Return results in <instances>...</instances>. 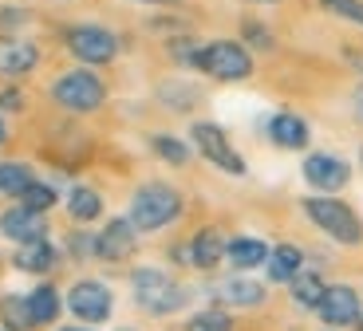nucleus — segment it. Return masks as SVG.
<instances>
[{"label":"nucleus","instance_id":"obj_7","mask_svg":"<svg viewBox=\"0 0 363 331\" xmlns=\"http://www.w3.org/2000/svg\"><path fill=\"white\" fill-rule=\"evenodd\" d=\"M194 142H198V150L206 154L213 166H221L225 174H245V162L233 154V146H229V138L221 135L213 123H194Z\"/></svg>","mask_w":363,"mask_h":331},{"label":"nucleus","instance_id":"obj_27","mask_svg":"<svg viewBox=\"0 0 363 331\" xmlns=\"http://www.w3.org/2000/svg\"><path fill=\"white\" fill-rule=\"evenodd\" d=\"M190 331H233V327H229V315L201 312V315H194V320H190Z\"/></svg>","mask_w":363,"mask_h":331},{"label":"nucleus","instance_id":"obj_11","mask_svg":"<svg viewBox=\"0 0 363 331\" xmlns=\"http://www.w3.org/2000/svg\"><path fill=\"white\" fill-rule=\"evenodd\" d=\"M40 63V47L28 40L4 36L0 40V75H28Z\"/></svg>","mask_w":363,"mask_h":331},{"label":"nucleus","instance_id":"obj_4","mask_svg":"<svg viewBox=\"0 0 363 331\" xmlns=\"http://www.w3.org/2000/svg\"><path fill=\"white\" fill-rule=\"evenodd\" d=\"M304 209H308L312 221H316L324 233H332L336 241L359 245L363 225H359V217H355L352 209L344 206V201H332V197H312V201H304Z\"/></svg>","mask_w":363,"mask_h":331},{"label":"nucleus","instance_id":"obj_32","mask_svg":"<svg viewBox=\"0 0 363 331\" xmlns=\"http://www.w3.org/2000/svg\"><path fill=\"white\" fill-rule=\"evenodd\" d=\"M359 115H363V91H359Z\"/></svg>","mask_w":363,"mask_h":331},{"label":"nucleus","instance_id":"obj_10","mask_svg":"<svg viewBox=\"0 0 363 331\" xmlns=\"http://www.w3.org/2000/svg\"><path fill=\"white\" fill-rule=\"evenodd\" d=\"M316 312L324 315L328 323H355L359 320V296L352 292V288H324V296H320Z\"/></svg>","mask_w":363,"mask_h":331},{"label":"nucleus","instance_id":"obj_2","mask_svg":"<svg viewBox=\"0 0 363 331\" xmlns=\"http://www.w3.org/2000/svg\"><path fill=\"white\" fill-rule=\"evenodd\" d=\"M135 300H138V304H143L150 315H166V312H174V308H182L186 292H182V288L174 284L166 272H158V269H138V272H135Z\"/></svg>","mask_w":363,"mask_h":331},{"label":"nucleus","instance_id":"obj_18","mask_svg":"<svg viewBox=\"0 0 363 331\" xmlns=\"http://www.w3.org/2000/svg\"><path fill=\"white\" fill-rule=\"evenodd\" d=\"M218 296L225 304H237V308H257L264 300V288L253 284V280H229V284H221Z\"/></svg>","mask_w":363,"mask_h":331},{"label":"nucleus","instance_id":"obj_26","mask_svg":"<svg viewBox=\"0 0 363 331\" xmlns=\"http://www.w3.org/2000/svg\"><path fill=\"white\" fill-rule=\"evenodd\" d=\"M155 150L162 154L166 162H174V166H182V162L190 158V150H186V146H182L178 138H166V135H158V138H155Z\"/></svg>","mask_w":363,"mask_h":331},{"label":"nucleus","instance_id":"obj_30","mask_svg":"<svg viewBox=\"0 0 363 331\" xmlns=\"http://www.w3.org/2000/svg\"><path fill=\"white\" fill-rule=\"evenodd\" d=\"M143 4H174V0H143Z\"/></svg>","mask_w":363,"mask_h":331},{"label":"nucleus","instance_id":"obj_5","mask_svg":"<svg viewBox=\"0 0 363 331\" xmlns=\"http://www.w3.org/2000/svg\"><path fill=\"white\" fill-rule=\"evenodd\" d=\"M103 95L107 91L91 72H67L52 83V99L67 111H95L103 103Z\"/></svg>","mask_w":363,"mask_h":331},{"label":"nucleus","instance_id":"obj_15","mask_svg":"<svg viewBox=\"0 0 363 331\" xmlns=\"http://www.w3.org/2000/svg\"><path fill=\"white\" fill-rule=\"evenodd\" d=\"M55 264V249L44 241V237H36V241H24L16 249V269L20 272H48Z\"/></svg>","mask_w":363,"mask_h":331},{"label":"nucleus","instance_id":"obj_8","mask_svg":"<svg viewBox=\"0 0 363 331\" xmlns=\"http://www.w3.org/2000/svg\"><path fill=\"white\" fill-rule=\"evenodd\" d=\"M67 308L87 323H103L111 315V292L103 284H95V280H83V284H75L67 292Z\"/></svg>","mask_w":363,"mask_h":331},{"label":"nucleus","instance_id":"obj_6","mask_svg":"<svg viewBox=\"0 0 363 331\" xmlns=\"http://www.w3.org/2000/svg\"><path fill=\"white\" fill-rule=\"evenodd\" d=\"M67 52L83 63H107L115 60L118 52V40L111 36L107 28H95V24H79V28H67Z\"/></svg>","mask_w":363,"mask_h":331},{"label":"nucleus","instance_id":"obj_31","mask_svg":"<svg viewBox=\"0 0 363 331\" xmlns=\"http://www.w3.org/2000/svg\"><path fill=\"white\" fill-rule=\"evenodd\" d=\"M253 4H277V0H253Z\"/></svg>","mask_w":363,"mask_h":331},{"label":"nucleus","instance_id":"obj_34","mask_svg":"<svg viewBox=\"0 0 363 331\" xmlns=\"http://www.w3.org/2000/svg\"><path fill=\"white\" fill-rule=\"evenodd\" d=\"M359 331H363V315H359Z\"/></svg>","mask_w":363,"mask_h":331},{"label":"nucleus","instance_id":"obj_24","mask_svg":"<svg viewBox=\"0 0 363 331\" xmlns=\"http://www.w3.org/2000/svg\"><path fill=\"white\" fill-rule=\"evenodd\" d=\"M320 9L332 12V16H344V20H352V24L363 28V4H359V0H320Z\"/></svg>","mask_w":363,"mask_h":331},{"label":"nucleus","instance_id":"obj_22","mask_svg":"<svg viewBox=\"0 0 363 331\" xmlns=\"http://www.w3.org/2000/svg\"><path fill=\"white\" fill-rule=\"evenodd\" d=\"M292 296H296L300 308H316L320 296H324V280H320L316 272H296V276H292Z\"/></svg>","mask_w":363,"mask_h":331},{"label":"nucleus","instance_id":"obj_25","mask_svg":"<svg viewBox=\"0 0 363 331\" xmlns=\"http://www.w3.org/2000/svg\"><path fill=\"white\" fill-rule=\"evenodd\" d=\"M20 197H24V206H28V209H40V213H44V209H52L55 189H52V186H44V181H32V186H28Z\"/></svg>","mask_w":363,"mask_h":331},{"label":"nucleus","instance_id":"obj_12","mask_svg":"<svg viewBox=\"0 0 363 331\" xmlns=\"http://www.w3.org/2000/svg\"><path fill=\"white\" fill-rule=\"evenodd\" d=\"M0 229H4V237H9V241H36V237H44V213H40V209H9V213L0 217Z\"/></svg>","mask_w":363,"mask_h":331},{"label":"nucleus","instance_id":"obj_17","mask_svg":"<svg viewBox=\"0 0 363 331\" xmlns=\"http://www.w3.org/2000/svg\"><path fill=\"white\" fill-rule=\"evenodd\" d=\"M225 257V245H221V237L213 233V229H206V233L194 237V249H190V260L198 264V269H213L218 260Z\"/></svg>","mask_w":363,"mask_h":331},{"label":"nucleus","instance_id":"obj_16","mask_svg":"<svg viewBox=\"0 0 363 331\" xmlns=\"http://www.w3.org/2000/svg\"><path fill=\"white\" fill-rule=\"evenodd\" d=\"M225 257L233 269H253V264H261L264 257H269V249H264V241H257V237H237V241L225 245Z\"/></svg>","mask_w":363,"mask_h":331},{"label":"nucleus","instance_id":"obj_19","mask_svg":"<svg viewBox=\"0 0 363 331\" xmlns=\"http://www.w3.org/2000/svg\"><path fill=\"white\" fill-rule=\"evenodd\" d=\"M24 304H28V315H32V323H52L55 312H60V296H55L52 284H44V288H36V292L28 296Z\"/></svg>","mask_w":363,"mask_h":331},{"label":"nucleus","instance_id":"obj_14","mask_svg":"<svg viewBox=\"0 0 363 331\" xmlns=\"http://www.w3.org/2000/svg\"><path fill=\"white\" fill-rule=\"evenodd\" d=\"M269 135H272V142L284 146V150L308 146V126H304V118H296V115H277L269 123Z\"/></svg>","mask_w":363,"mask_h":331},{"label":"nucleus","instance_id":"obj_33","mask_svg":"<svg viewBox=\"0 0 363 331\" xmlns=\"http://www.w3.org/2000/svg\"><path fill=\"white\" fill-rule=\"evenodd\" d=\"M64 331H83V327H64Z\"/></svg>","mask_w":363,"mask_h":331},{"label":"nucleus","instance_id":"obj_3","mask_svg":"<svg viewBox=\"0 0 363 331\" xmlns=\"http://www.w3.org/2000/svg\"><path fill=\"white\" fill-rule=\"evenodd\" d=\"M198 67L206 75H213V79H245L249 72H253V60H249V52L241 44H233V40H218V44H209L198 52Z\"/></svg>","mask_w":363,"mask_h":331},{"label":"nucleus","instance_id":"obj_13","mask_svg":"<svg viewBox=\"0 0 363 331\" xmlns=\"http://www.w3.org/2000/svg\"><path fill=\"white\" fill-rule=\"evenodd\" d=\"M95 252L107 260H123L135 252V225L130 221H111L107 229H103V237L95 241Z\"/></svg>","mask_w":363,"mask_h":331},{"label":"nucleus","instance_id":"obj_21","mask_svg":"<svg viewBox=\"0 0 363 331\" xmlns=\"http://www.w3.org/2000/svg\"><path fill=\"white\" fill-rule=\"evenodd\" d=\"M32 170L28 166H20V162H0V193H9V197H20L28 186H32Z\"/></svg>","mask_w":363,"mask_h":331},{"label":"nucleus","instance_id":"obj_23","mask_svg":"<svg viewBox=\"0 0 363 331\" xmlns=\"http://www.w3.org/2000/svg\"><path fill=\"white\" fill-rule=\"evenodd\" d=\"M103 209L99 193L95 189H72V197H67V213L75 217V221H95Z\"/></svg>","mask_w":363,"mask_h":331},{"label":"nucleus","instance_id":"obj_9","mask_svg":"<svg viewBox=\"0 0 363 331\" xmlns=\"http://www.w3.org/2000/svg\"><path fill=\"white\" fill-rule=\"evenodd\" d=\"M304 178H308V186L324 189V193H336V189L347 186V162L332 158V154H312L304 162Z\"/></svg>","mask_w":363,"mask_h":331},{"label":"nucleus","instance_id":"obj_29","mask_svg":"<svg viewBox=\"0 0 363 331\" xmlns=\"http://www.w3.org/2000/svg\"><path fill=\"white\" fill-rule=\"evenodd\" d=\"M4 138H9V126H4V123H0V142H4Z\"/></svg>","mask_w":363,"mask_h":331},{"label":"nucleus","instance_id":"obj_20","mask_svg":"<svg viewBox=\"0 0 363 331\" xmlns=\"http://www.w3.org/2000/svg\"><path fill=\"white\" fill-rule=\"evenodd\" d=\"M296 272H300V252L292 249V245H281L277 252H269V280L284 284V280H292Z\"/></svg>","mask_w":363,"mask_h":331},{"label":"nucleus","instance_id":"obj_1","mask_svg":"<svg viewBox=\"0 0 363 331\" xmlns=\"http://www.w3.org/2000/svg\"><path fill=\"white\" fill-rule=\"evenodd\" d=\"M178 213H182V197L170 186H143L135 193V201H130V225L146 229V233L170 225Z\"/></svg>","mask_w":363,"mask_h":331},{"label":"nucleus","instance_id":"obj_28","mask_svg":"<svg viewBox=\"0 0 363 331\" xmlns=\"http://www.w3.org/2000/svg\"><path fill=\"white\" fill-rule=\"evenodd\" d=\"M0 107H20V95H12V91L9 95H0Z\"/></svg>","mask_w":363,"mask_h":331}]
</instances>
